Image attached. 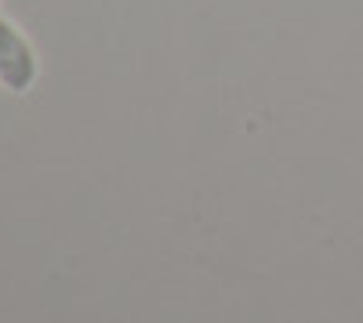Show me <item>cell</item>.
Wrapping results in <instances>:
<instances>
[{
  "label": "cell",
  "mask_w": 363,
  "mask_h": 323,
  "mask_svg": "<svg viewBox=\"0 0 363 323\" xmlns=\"http://www.w3.org/2000/svg\"><path fill=\"white\" fill-rule=\"evenodd\" d=\"M37 80V58L33 47L26 44V37L11 22L0 18V84L8 91H26Z\"/></svg>",
  "instance_id": "cell-1"
}]
</instances>
